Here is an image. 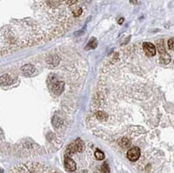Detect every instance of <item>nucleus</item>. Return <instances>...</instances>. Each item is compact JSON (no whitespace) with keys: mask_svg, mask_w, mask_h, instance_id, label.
Returning <instances> with one entry per match:
<instances>
[{"mask_svg":"<svg viewBox=\"0 0 174 173\" xmlns=\"http://www.w3.org/2000/svg\"><path fill=\"white\" fill-rule=\"evenodd\" d=\"M83 150H84V142L78 138L68 145L65 152V157H71L76 152H81Z\"/></svg>","mask_w":174,"mask_h":173,"instance_id":"nucleus-1","label":"nucleus"},{"mask_svg":"<svg viewBox=\"0 0 174 173\" xmlns=\"http://www.w3.org/2000/svg\"><path fill=\"white\" fill-rule=\"evenodd\" d=\"M49 88L50 90V92L54 96H59L62 94L64 88H65V84L62 81L59 80H55V82H52L49 84Z\"/></svg>","mask_w":174,"mask_h":173,"instance_id":"nucleus-2","label":"nucleus"},{"mask_svg":"<svg viewBox=\"0 0 174 173\" xmlns=\"http://www.w3.org/2000/svg\"><path fill=\"white\" fill-rule=\"evenodd\" d=\"M140 154H141L140 149L138 148V147H137V146H135V147H132V148L129 149L126 155H127V158H128L130 161L135 162V161H137V160L139 158Z\"/></svg>","mask_w":174,"mask_h":173,"instance_id":"nucleus-3","label":"nucleus"},{"mask_svg":"<svg viewBox=\"0 0 174 173\" xmlns=\"http://www.w3.org/2000/svg\"><path fill=\"white\" fill-rule=\"evenodd\" d=\"M65 167L67 172H72L76 170V163L71 157H65Z\"/></svg>","mask_w":174,"mask_h":173,"instance_id":"nucleus-4","label":"nucleus"},{"mask_svg":"<svg viewBox=\"0 0 174 173\" xmlns=\"http://www.w3.org/2000/svg\"><path fill=\"white\" fill-rule=\"evenodd\" d=\"M143 49L145 50V52L146 53V55L148 57H152L156 54V47L148 42H146L143 44Z\"/></svg>","mask_w":174,"mask_h":173,"instance_id":"nucleus-5","label":"nucleus"},{"mask_svg":"<svg viewBox=\"0 0 174 173\" xmlns=\"http://www.w3.org/2000/svg\"><path fill=\"white\" fill-rule=\"evenodd\" d=\"M21 72L25 77H31V76L35 74L36 68L32 65H25L21 68Z\"/></svg>","mask_w":174,"mask_h":173,"instance_id":"nucleus-6","label":"nucleus"},{"mask_svg":"<svg viewBox=\"0 0 174 173\" xmlns=\"http://www.w3.org/2000/svg\"><path fill=\"white\" fill-rule=\"evenodd\" d=\"M12 83H13V79L11 78V77L8 76V75H3L1 77L2 85H9V84H11Z\"/></svg>","mask_w":174,"mask_h":173,"instance_id":"nucleus-7","label":"nucleus"},{"mask_svg":"<svg viewBox=\"0 0 174 173\" xmlns=\"http://www.w3.org/2000/svg\"><path fill=\"white\" fill-rule=\"evenodd\" d=\"M119 145L120 147L122 148H129L131 145V142L130 139H128L127 138H123L119 141Z\"/></svg>","mask_w":174,"mask_h":173,"instance_id":"nucleus-8","label":"nucleus"},{"mask_svg":"<svg viewBox=\"0 0 174 173\" xmlns=\"http://www.w3.org/2000/svg\"><path fill=\"white\" fill-rule=\"evenodd\" d=\"M96 118L99 121H105L106 119H108V114L104 111H99L96 112Z\"/></svg>","mask_w":174,"mask_h":173,"instance_id":"nucleus-9","label":"nucleus"},{"mask_svg":"<svg viewBox=\"0 0 174 173\" xmlns=\"http://www.w3.org/2000/svg\"><path fill=\"white\" fill-rule=\"evenodd\" d=\"M170 61H171L170 56H169L166 52H165V53L161 54V57H160V62H161L162 64L167 65Z\"/></svg>","mask_w":174,"mask_h":173,"instance_id":"nucleus-10","label":"nucleus"},{"mask_svg":"<svg viewBox=\"0 0 174 173\" xmlns=\"http://www.w3.org/2000/svg\"><path fill=\"white\" fill-rule=\"evenodd\" d=\"M59 57H57V56H52V57H49V58H48V60H47V63L49 64V65H56V64H58V62H59Z\"/></svg>","mask_w":174,"mask_h":173,"instance_id":"nucleus-11","label":"nucleus"},{"mask_svg":"<svg viewBox=\"0 0 174 173\" xmlns=\"http://www.w3.org/2000/svg\"><path fill=\"white\" fill-rule=\"evenodd\" d=\"M63 124V121L61 118H58V117H54L53 119H52V124L54 125V127H59L61 126Z\"/></svg>","mask_w":174,"mask_h":173,"instance_id":"nucleus-12","label":"nucleus"},{"mask_svg":"<svg viewBox=\"0 0 174 173\" xmlns=\"http://www.w3.org/2000/svg\"><path fill=\"white\" fill-rule=\"evenodd\" d=\"M72 14L76 16V17H78L82 14L83 12V10L81 7H74V8H72Z\"/></svg>","mask_w":174,"mask_h":173,"instance_id":"nucleus-13","label":"nucleus"},{"mask_svg":"<svg viewBox=\"0 0 174 173\" xmlns=\"http://www.w3.org/2000/svg\"><path fill=\"white\" fill-rule=\"evenodd\" d=\"M95 157H96V159L97 160H103L104 158V152H102L100 150H97L96 151H95Z\"/></svg>","mask_w":174,"mask_h":173,"instance_id":"nucleus-14","label":"nucleus"},{"mask_svg":"<svg viewBox=\"0 0 174 173\" xmlns=\"http://www.w3.org/2000/svg\"><path fill=\"white\" fill-rule=\"evenodd\" d=\"M101 171L104 173L110 172V167H109V165H108L107 163H104V164H102V166H101Z\"/></svg>","mask_w":174,"mask_h":173,"instance_id":"nucleus-15","label":"nucleus"},{"mask_svg":"<svg viewBox=\"0 0 174 173\" xmlns=\"http://www.w3.org/2000/svg\"><path fill=\"white\" fill-rule=\"evenodd\" d=\"M97 41H96V39L95 38H92L91 39V41H89V46L91 47V48H92V49H95L96 47H97Z\"/></svg>","mask_w":174,"mask_h":173,"instance_id":"nucleus-16","label":"nucleus"},{"mask_svg":"<svg viewBox=\"0 0 174 173\" xmlns=\"http://www.w3.org/2000/svg\"><path fill=\"white\" fill-rule=\"evenodd\" d=\"M168 47L170 50H174V38H171L168 40Z\"/></svg>","mask_w":174,"mask_h":173,"instance_id":"nucleus-17","label":"nucleus"},{"mask_svg":"<svg viewBox=\"0 0 174 173\" xmlns=\"http://www.w3.org/2000/svg\"><path fill=\"white\" fill-rule=\"evenodd\" d=\"M68 5H73L77 3V0H65Z\"/></svg>","mask_w":174,"mask_h":173,"instance_id":"nucleus-18","label":"nucleus"},{"mask_svg":"<svg viewBox=\"0 0 174 173\" xmlns=\"http://www.w3.org/2000/svg\"><path fill=\"white\" fill-rule=\"evenodd\" d=\"M123 21H124V18H120V19H119V24L121 25V24L123 23Z\"/></svg>","mask_w":174,"mask_h":173,"instance_id":"nucleus-19","label":"nucleus"},{"mask_svg":"<svg viewBox=\"0 0 174 173\" xmlns=\"http://www.w3.org/2000/svg\"><path fill=\"white\" fill-rule=\"evenodd\" d=\"M54 173H56V172H54Z\"/></svg>","mask_w":174,"mask_h":173,"instance_id":"nucleus-20","label":"nucleus"}]
</instances>
